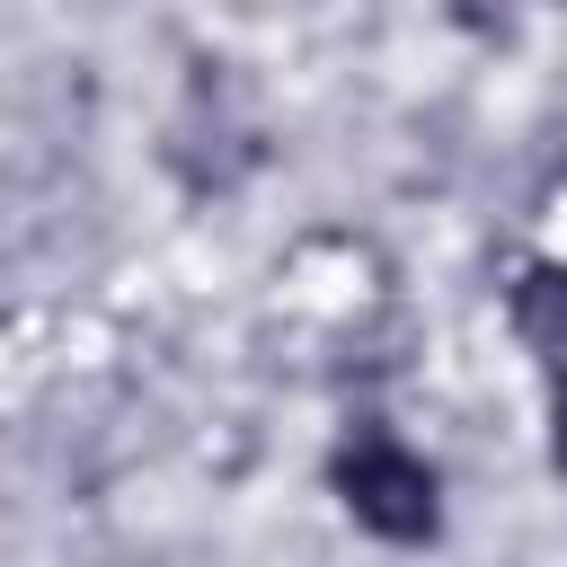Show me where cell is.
Segmentation results:
<instances>
[{
    "label": "cell",
    "instance_id": "cell-1",
    "mask_svg": "<svg viewBox=\"0 0 567 567\" xmlns=\"http://www.w3.org/2000/svg\"><path fill=\"white\" fill-rule=\"evenodd\" d=\"M337 496H346V514H354L363 532H381V540H434V523H443L434 470H425L408 443H390L381 425H363V434L337 452Z\"/></svg>",
    "mask_w": 567,
    "mask_h": 567
},
{
    "label": "cell",
    "instance_id": "cell-2",
    "mask_svg": "<svg viewBox=\"0 0 567 567\" xmlns=\"http://www.w3.org/2000/svg\"><path fill=\"white\" fill-rule=\"evenodd\" d=\"M514 328H523L532 354L567 363V266H532V275L514 284Z\"/></svg>",
    "mask_w": 567,
    "mask_h": 567
},
{
    "label": "cell",
    "instance_id": "cell-3",
    "mask_svg": "<svg viewBox=\"0 0 567 567\" xmlns=\"http://www.w3.org/2000/svg\"><path fill=\"white\" fill-rule=\"evenodd\" d=\"M549 443H558V470H567V399H558V434Z\"/></svg>",
    "mask_w": 567,
    "mask_h": 567
}]
</instances>
